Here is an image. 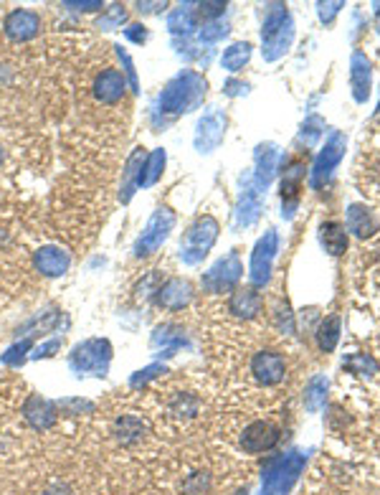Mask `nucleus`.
<instances>
[{"instance_id":"nucleus-1","label":"nucleus","mask_w":380,"mask_h":495,"mask_svg":"<svg viewBox=\"0 0 380 495\" xmlns=\"http://www.w3.org/2000/svg\"><path fill=\"white\" fill-rule=\"evenodd\" d=\"M267 15H264V26H261V54L267 61H276L287 54L289 46L294 41V20L289 15L287 6L281 3H274L267 6Z\"/></svg>"},{"instance_id":"nucleus-2","label":"nucleus","mask_w":380,"mask_h":495,"mask_svg":"<svg viewBox=\"0 0 380 495\" xmlns=\"http://www.w3.org/2000/svg\"><path fill=\"white\" fill-rule=\"evenodd\" d=\"M206 79L195 72H183L178 74L170 84L165 87L160 97V104L165 112L170 114H183V112H190L195 109L203 102L206 97Z\"/></svg>"},{"instance_id":"nucleus-3","label":"nucleus","mask_w":380,"mask_h":495,"mask_svg":"<svg viewBox=\"0 0 380 495\" xmlns=\"http://www.w3.org/2000/svg\"><path fill=\"white\" fill-rule=\"evenodd\" d=\"M302 470H304V457L300 452H287L281 457H274L264 470L261 495H287Z\"/></svg>"},{"instance_id":"nucleus-4","label":"nucleus","mask_w":380,"mask_h":495,"mask_svg":"<svg viewBox=\"0 0 380 495\" xmlns=\"http://www.w3.org/2000/svg\"><path fill=\"white\" fill-rule=\"evenodd\" d=\"M345 150H347L345 133L332 130L330 137H327L325 147L320 150V155L314 158L312 170H309V186H312L314 191H322L327 183L332 181L335 170H337V165H340L342 158H345Z\"/></svg>"},{"instance_id":"nucleus-5","label":"nucleus","mask_w":380,"mask_h":495,"mask_svg":"<svg viewBox=\"0 0 380 495\" xmlns=\"http://www.w3.org/2000/svg\"><path fill=\"white\" fill-rule=\"evenodd\" d=\"M218 239V221L213 216H203L188 229L185 236L181 241V259L185 264H198L203 257L211 252V247Z\"/></svg>"},{"instance_id":"nucleus-6","label":"nucleus","mask_w":380,"mask_h":495,"mask_svg":"<svg viewBox=\"0 0 380 495\" xmlns=\"http://www.w3.org/2000/svg\"><path fill=\"white\" fill-rule=\"evenodd\" d=\"M279 252V234L274 229H267V234L261 236L253 247L251 255V285L253 287H264L272 280V267Z\"/></svg>"},{"instance_id":"nucleus-7","label":"nucleus","mask_w":380,"mask_h":495,"mask_svg":"<svg viewBox=\"0 0 380 495\" xmlns=\"http://www.w3.org/2000/svg\"><path fill=\"white\" fill-rule=\"evenodd\" d=\"M175 226V214L170 208H157L153 214V219L147 221L145 231H142L140 241H137V247H134V255L137 257H147L157 252V249L165 244V239L170 236Z\"/></svg>"},{"instance_id":"nucleus-8","label":"nucleus","mask_w":380,"mask_h":495,"mask_svg":"<svg viewBox=\"0 0 380 495\" xmlns=\"http://www.w3.org/2000/svg\"><path fill=\"white\" fill-rule=\"evenodd\" d=\"M241 275H244V264H241L239 255L231 252V255L216 262L213 267L203 275V287L208 292H228V290H234L239 285Z\"/></svg>"},{"instance_id":"nucleus-9","label":"nucleus","mask_w":380,"mask_h":495,"mask_svg":"<svg viewBox=\"0 0 380 495\" xmlns=\"http://www.w3.org/2000/svg\"><path fill=\"white\" fill-rule=\"evenodd\" d=\"M112 358V346L107 341H99V338H94V341H87L81 343L79 348L71 353V366L76 371H89V374H97V371H104Z\"/></svg>"},{"instance_id":"nucleus-10","label":"nucleus","mask_w":380,"mask_h":495,"mask_svg":"<svg viewBox=\"0 0 380 495\" xmlns=\"http://www.w3.org/2000/svg\"><path fill=\"white\" fill-rule=\"evenodd\" d=\"M276 442H279V427L267 422V419L251 422L244 432H241V449L248 452V455L269 452L272 447H276Z\"/></svg>"},{"instance_id":"nucleus-11","label":"nucleus","mask_w":380,"mask_h":495,"mask_svg":"<svg viewBox=\"0 0 380 495\" xmlns=\"http://www.w3.org/2000/svg\"><path fill=\"white\" fill-rule=\"evenodd\" d=\"M251 376L264 386H276L287 376V361L276 351H259L251 358Z\"/></svg>"},{"instance_id":"nucleus-12","label":"nucleus","mask_w":380,"mask_h":495,"mask_svg":"<svg viewBox=\"0 0 380 495\" xmlns=\"http://www.w3.org/2000/svg\"><path fill=\"white\" fill-rule=\"evenodd\" d=\"M223 135H226V114L220 109H213V112L200 117L198 133H195V147L200 153H211L220 145Z\"/></svg>"},{"instance_id":"nucleus-13","label":"nucleus","mask_w":380,"mask_h":495,"mask_svg":"<svg viewBox=\"0 0 380 495\" xmlns=\"http://www.w3.org/2000/svg\"><path fill=\"white\" fill-rule=\"evenodd\" d=\"M304 163L294 161L292 165L284 170V178H281V216L284 219H294V211L300 206V188L304 181Z\"/></svg>"},{"instance_id":"nucleus-14","label":"nucleus","mask_w":380,"mask_h":495,"mask_svg":"<svg viewBox=\"0 0 380 495\" xmlns=\"http://www.w3.org/2000/svg\"><path fill=\"white\" fill-rule=\"evenodd\" d=\"M350 89H353V100L358 104H365L373 89V67L363 51H355L350 56Z\"/></svg>"},{"instance_id":"nucleus-15","label":"nucleus","mask_w":380,"mask_h":495,"mask_svg":"<svg viewBox=\"0 0 380 495\" xmlns=\"http://www.w3.org/2000/svg\"><path fill=\"white\" fill-rule=\"evenodd\" d=\"M3 31L10 41H31L41 31V18L34 11H26V8H15L6 15V23H3Z\"/></svg>"},{"instance_id":"nucleus-16","label":"nucleus","mask_w":380,"mask_h":495,"mask_svg":"<svg viewBox=\"0 0 380 495\" xmlns=\"http://www.w3.org/2000/svg\"><path fill=\"white\" fill-rule=\"evenodd\" d=\"M155 297H157V305L165 310H183L188 302L193 300V287H190V282L188 280H181V277H173V280H167L165 285L155 290Z\"/></svg>"},{"instance_id":"nucleus-17","label":"nucleus","mask_w":380,"mask_h":495,"mask_svg":"<svg viewBox=\"0 0 380 495\" xmlns=\"http://www.w3.org/2000/svg\"><path fill=\"white\" fill-rule=\"evenodd\" d=\"M94 97L101 104H117L125 97V76L117 69H104V72L94 79Z\"/></svg>"},{"instance_id":"nucleus-18","label":"nucleus","mask_w":380,"mask_h":495,"mask_svg":"<svg viewBox=\"0 0 380 495\" xmlns=\"http://www.w3.org/2000/svg\"><path fill=\"white\" fill-rule=\"evenodd\" d=\"M345 229L347 234H355L358 239H370L378 231V219L373 216L370 208H365L363 203H353L347 208L345 216Z\"/></svg>"},{"instance_id":"nucleus-19","label":"nucleus","mask_w":380,"mask_h":495,"mask_svg":"<svg viewBox=\"0 0 380 495\" xmlns=\"http://www.w3.org/2000/svg\"><path fill=\"white\" fill-rule=\"evenodd\" d=\"M228 310L241 318V320H253L256 315L264 310V300L261 294L256 292V287H239L234 290L231 300H228Z\"/></svg>"},{"instance_id":"nucleus-20","label":"nucleus","mask_w":380,"mask_h":495,"mask_svg":"<svg viewBox=\"0 0 380 495\" xmlns=\"http://www.w3.org/2000/svg\"><path fill=\"white\" fill-rule=\"evenodd\" d=\"M34 264L41 275L46 277H61L69 269V255L59 247H43L36 252Z\"/></svg>"},{"instance_id":"nucleus-21","label":"nucleus","mask_w":380,"mask_h":495,"mask_svg":"<svg viewBox=\"0 0 380 495\" xmlns=\"http://www.w3.org/2000/svg\"><path fill=\"white\" fill-rule=\"evenodd\" d=\"M279 161L281 155L276 150V145L267 142V145H259L256 150V188H267L272 183L274 173H276V168H279Z\"/></svg>"},{"instance_id":"nucleus-22","label":"nucleus","mask_w":380,"mask_h":495,"mask_svg":"<svg viewBox=\"0 0 380 495\" xmlns=\"http://www.w3.org/2000/svg\"><path fill=\"white\" fill-rule=\"evenodd\" d=\"M23 416L34 424L36 429H48L56 422V407L48 399H41V396H31L23 407Z\"/></svg>"},{"instance_id":"nucleus-23","label":"nucleus","mask_w":380,"mask_h":495,"mask_svg":"<svg viewBox=\"0 0 380 495\" xmlns=\"http://www.w3.org/2000/svg\"><path fill=\"white\" fill-rule=\"evenodd\" d=\"M320 241L325 247L327 255L340 257L345 255L347 249V229L345 224H337V221H325L320 226Z\"/></svg>"},{"instance_id":"nucleus-24","label":"nucleus","mask_w":380,"mask_h":495,"mask_svg":"<svg viewBox=\"0 0 380 495\" xmlns=\"http://www.w3.org/2000/svg\"><path fill=\"white\" fill-rule=\"evenodd\" d=\"M145 163H147L145 147H137V150L129 155L125 173H122V191H125V194H122V201H129V196H132V188L140 186V178H142V170H145Z\"/></svg>"},{"instance_id":"nucleus-25","label":"nucleus","mask_w":380,"mask_h":495,"mask_svg":"<svg viewBox=\"0 0 380 495\" xmlns=\"http://www.w3.org/2000/svg\"><path fill=\"white\" fill-rule=\"evenodd\" d=\"M259 214H261V191L253 183V188L241 194L239 208H236V224L239 226H251L253 221L259 219Z\"/></svg>"},{"instance_id":"nucleus-26","label":"nucleus","mask_w":380,"mask_h":495,"mask_svg":"<svg viewBox=\"0 0 380 495\" xmlns=\"http://www.w3.org/2000/svg\"><path fill=\"white\" fill-rule=\"evenodd\" d=\"M340 330H342L340 315H327L325 320L320 323V328H317V346H320L322 353H332L337 348Z\"/></svg>"},{"instance_id":"nucleus-27","label":"nucleus","mask_w":380,"mask_h":495,"mask_svg":"<svg viewBox=\"0 0 380 495\" xmlns=\"http://www.w3.org/2000/svg\"><path fill=\"white\" fill-rule=\"evenodd\" d=\"M248 59H251V43L239 41V43H231V46L223 51L220 67L226 69V72H241V69L248 64Z\"/></svg>"},{"instance_id":"nucleus-28","label":"nucleus","mask_w":380,"mask_h":495,"mask_svg":"<svg viewBox=\"0 0 380 495\" xmlns=\"http://www.w3.org/2000/svg\"><path fill=\"white\" fill-rule=\"evenodd\" d=\"M325 399H327V376L317 374L304 386V407H307V412L314 414V412H320L325 407Z\"/></svg>"},{"instance_id":"nucleus-29","label":"nucleus","mask_w":380,"mask_h":495,"mask_svg":"<svg viewBox=\"0 0 380 495\" xmlns=\"http://www.w3.org/2000/svg\"><path fill=\"white\" fill-rule=\"evenodd\" d=\"M114 435L122 445H134V442H140L142 435H145V424L137 419V416H122L117 419L114 424Z\"/></svg>"},{"instance_id":"nucleus-30","label":"nucleus","mask_w":380,"mask_h":495,"mask_svg":"<svg viewBox=\"0 0 380 495\" xmlns=\"http://www.w3.org/2000/svg\"><path fill=\"white\" fill-rule=\"evenodd\" d=\"M342 366L350 371V374H358V376H375L380 371L378 368V363L373 361V355H367V353H350V355H345L342 358Z\"/></svg>"},{"instance_id":"nucleus-31","label":"nucleus","mask_w":380,"mask_h":495,"mask_svg":"<svg viewBox=\"0 0 380 495\" xmlns=\"http://www.w3.org/2000/svg\"><path fill=\"white\" fill-rule=\"evenodd\" d=\"M195 20H198V13H195L193 8L181 6L173 11V15L167 20V28H170L173 34H190L195 28Z\"/></svg>"},{"instance_id":"nucleus-32","label":"nucleus","mask_w":380,"mask_h":495,"mask_svg":"<svg viewBox=\"0 0 380 495\" xmlns=\"http://www.w3.org/2000/svg\"><path fill=\"white\" fill-rule=\"evenodd\" d=\"M322 133H325V120H322L320 114H309L307 120L302 122L300 140L304 142L307 147H314L317 145V140L322 137Z\"/></svg>"},{"instance_id":"nucleus-33","label":"nucleus","mask_w":380,"mask_h":495,"mask_svg":"<svg viewBox=\"0 0 380 495\" xmlns=\"http://www.w3.org/2000/svg\"><path fill=\"white\" fill-rule=\"evenodd\" d=\"M162 165H165V153H162V150H155L153 155H147L140 186H153V183H157V178L162 175Z\"/></svg>"},{"instance_id":"nucleus-34","label":"nucleus","mask_w":380,"mask_h":495,"mask_svg":"<svg viewBox=\"0 0 380 495\" xmlns=\"http://www.w3.org/2000/svg\"><path fill=\"white\" fill-rule=\"evenodd\" d=\"M125 18H127V11H125V8H122V6H112V8L107 11V13L101 15L97 26H99L101 31H112V28H120L122 23H125Z\"/></svg>"},{"instance_id":"nucleus-35","label":"nucleus","mask_w":380,"mask_h":495,"mask_svg":"<svg viewBox=\"0 0 380 495\" xmlns=\"http://www.w3.org/2000/svg\"><path fill=\"white\" fill-rule=\"evenodd\" d=\"M342 8H345V3H342V0H327V3H317V13H320L322 23H325V26H330V23H335V18L340 15Z\"/></svg>"},{"instance_id":"nucleus-36","label":"nucleus","mask_w":380,"mask_h":495,"mask_svg":"<svg viewBox=\"0 0 380 495\" xmlns=\"http://www.w3.org/2000/svg\"><path fill=\"white\" fill-rule=\"evenodd\" d=\"M226 34H228V28L223 26V23L211 20V23H206V26L200 28V41H203V43H216V41H220Z\"/></svg>"},{"instance_id":"nucleus-37","label":"nucleus","mask_w":380,"mask_h":495,"mask_svg":"<svg viewBox=\"0 0 380 495\" xmlns=\"http://www.w3.org/2000/svg\"><path fill=\"white\" fill-rule=\"evenodd\" d=\"M195 412H198V402H195L193 396H178V402L173 404V414L175 416H193Z\"/></svg>"},{"instance_id":"nucleus-38","label":"nucleus","mask_w":380,"mask_h":495,"mask_svg":"<svg viewBox=\"0 0 380 495\" xmlns=\"http://www.w3.org/2000/svg\"><path fill=\"white\" fill-rule=\"evenodd\" d=\"M276 325H279L281 333H294V315L287 302H284V308L276 310Z\"/></svg>"},{"instance_id":"nucleus-39","label":"nucleus","mask_w":380,"mask_h":495,"mask_svg":"<svg viewBox=\"0 0 380 495\" xmlns=\"http://www.w3.org/2000/svg\"><path fill=\"white\" fill-rule=\"evenodd\" d=\"M223 11H226V3H218V0H216V3H200L195 13L203 15V18H208V20H213V18H218V15H223Z\"/></svg>"},{"instance_id":"nucleus-40","label":"nucleus","mask_w":380,"mask_h":495,"mask_svg":"<svg viewBox=\"0 0 380 495\" xmlns=\"http://www.w3.org/2000/svg\"><path fill=\"white\" fill-rule=\"evenodd\" d=\"M66 8H71V11H97V8H101L99 0H84V3H73V0H69V3H64Z\"/></svg>"},{"instance_id":"nucleus-41","label":"nucleus","mask_w":380,"mask_h":495,"mask_svg":"<svg viewBox=\"0 0 380 495\" xmlns=\"http://www.w3.org/2000/svg\"><path fill=\"white\" fill-rule=\"evenodd\" d=\"M246 84L244 81H239V79H231V81H226V94L228 97H239V94H246Z\"/></svg>"},{"instance_id":"nucleus-42","label":"nucleus","mask_w":380,"mask_h":495,"mask_svg":"<svg viewBox=\"0 0 380 495\" xmlns=\"http://www.w3.org/2000/svg\"><path fill=\"white\" fill-rule=\"evenodd\" d=\"M125 36L127 39H132L134 43H142V41L147 39V31H142V26H129L125 31Z\"/></svg>"},{"instance_id":"nucleus-43","label":"nucleus","mask_w":380,"mask_h":495,"mask_svg":"<svg viewBox=\"0 0 380 495\" xmlns=\"http://www.w3.org/2000/svg\"><path fill=\"white\" fill-rule=\"evenodd\" d=\"M157 8H165V3H145V6L140 3V11H145V13H155Z\"/></svg>"},{"instance_id":"nucleus-44","label":"nucleus","mask_w":380,"mask_h":495,"mask_svg":"<svg viewBox=\"0 0 380 495\" xmlns=\"http://www.w3.org/2000/svg\"><path fill=\"white\" fill-rule=\"evenodd\" d=\"M48 495H69V490L66 488H54V490H48Z\"/></svg>"},{"instance_id":"nucleus-45","label":"nucleus","mask_w":380,"mask_h":495,"mask_svg":"<svg viewBox=\"0 0 380 495\" xmlns=\"http://www.w3.org/2000/svg\"><path fill=\"white\" fill-rule=\"evenodd\" d=\"M236 495H246V490H241V493H236Z\"/></svg>"},{"instance_id":"nucleus-46","label":"nucleus","mask_w":380,"mask_h":495,"mask_svg":"<svg viewBox=\"0 0 380 495\" xmlns=\"http://www.w3.org/2000/svg\"><path fill=\"white\" fill-rule=\"evenodd\" d=\"M0 163H3V150H0Z\"/></svg>"},{"instance_id":"nucleus-47","label":"nucleus","mask_w":380,"mask_h":495,"mask_svg":"<svg viewBox=\"0 0 380 495\" xmlns=\"http://www.w3.org/2000/svg\"><path fill=\"white\" fill-rule=\"evenodd\" d=\"M378 112H380V104H378Z\"/></svg>"}]
</instances>
